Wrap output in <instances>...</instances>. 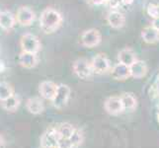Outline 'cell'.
Returning a JSON list of instances; mask_svg holds the SVG:
<instances>
[{"mask_svg":"<svg viewBox=\"0 0 159 148\" xmlns=\"http://www.w3.org/2000/svg\"><path fill=\"white\" fill-rule=\"evenodd\" d=\"M40 28L45 34H53L61 26L63 18L59 11L57 9L48 7L43 9L40 16Z\"/></svg>","mask_w":159,"mask_h":148,"instance_id":"cell-1","label":"cell"},{"mask_svg":"<svg viewBox=\"0 0 159 148\" xmlns=\"http://www.w3.org/2000/svg\"><path fill=\"white\" fill-rule=\"evenodd\" d=\"M73 73L77 76L79 79L82 80H88L93 75H94V71L92 68L91 61L84 57H81L76 59L72 65Z\"/></svg>","mask_w":159,"mask_h":148,"instance_id":"cell-2","label":"cell"},{"mask_svg":"<svg viewBox=\"0 0 159 148\" xmlns=\"http://www.w3.org/2000/svg\"><path fill=\"white\" fill-rule=\"evenodd\" d=\"M20 47L22 52L38 54V52L42 48V43L40 39L36 35L31 34V33H26L21 37Z\"/></svg>","mask_w":159,"mask_h":148,"instance_id":"cell-3","label":"cell"},{"mask_svg":"<svg viewBox=\"0 0 159 148\" xmlns=\"http://www.w3.org/2000/svg\"><path fill=\"white\" fill-rule=\"evenodd\" d=\"M80 41H81V45L85 47L88 48L96 47L102 42V34L99 30L94 28L85 30L81 34Z\"/></svg>","mask_w":159,"mask_h":148,"instance_id":"cell-4","label":"cell"},{"mask_svg":"<svg viewBox=\"0 0 159 148\" xmlns=\"http://www.w3.org/2000/svg\"><path fill=\"white\" fill-rule=\"evenodd\" d=\"M94 74L102 75L111 70V61L105 53H98L91 60Z\"/></svg>","mask_w":159,"mask_h":148,"instance_id":"cell-5","label":"cell"},{"mask_svg":"<svg viewBox=\"0 0 159 148\" xmlns=\"http://www.w3.org/2000/svg\"><path fill=\"white\" fill-rule=\"evenodd\" d=\"M61 140L56 127L47 129L41 136L40 144L42 148H57Z\"/></svg>","mask_w":159,"mask_h":148,"instance_id":"cell-6","label":"cell"},{"mask_svg":"<svg viewBox=\"0 0 159 148\" xmlns=\"http://www.w3.org/2000/svg\"><path fill=\"white\" fill-rule=\"evenodd\" d=\"M71 89L66 84H59L58 89L53 100L52 101V106L56 109H62L67 105V103L70 99Z\"/></svg>","mask_w":159,"mask_h":148,"instance_id":"cell-7","label":"cell"},{"mask_svg":"<svg viewBox=\"0 0 159 148\" xmlns=\"http://www.w3.org/2000/svg\"><path fill=\"white\" fill-rule=\"evenodd\" d=\"M104 109L111 116H120L125 111V107L120 96H111L104 102Z\"/></svg>","mask_w":159,"mask_h":148,"instance_id":"cell-8","label":"cell"},{"mask_svg":"<svg viewBox=\"0 0 159 148\" xmlns=\"http://www.w3.org/2000/svg\"><path fill=\"white\" fill-rule=\"evenodd\" d=\"M16 20L17 23L23 27L31 26L36 20V13L32 8L28 6H21L16 13Z\"/></svg>","mask_w":159,"mask_h":148,"instance_id":"cell-9","label":"cell"},{"mask_svg":"<svg viewBox=\"0 0 159 148\" xmlns=\"http://www.w3.org/2000/svg\"><path fill=\"white\" fill-rule=\"evenodd\" d=\"M58 89V85L53 81H43L39 86V93L43 99L48 101H52Z\"/></svg>","mask_w":159,"mask_h":148,"instance_id":"cell-10","label":"cell"},{"mask_svg":"<svg viewBox=\"0 0 159 148\" xmlns=\"http://www.w3.org/2000/svg\"><path fill=\"white\" fill-rule=\"evenodd\" d=\"M107 23L109 26L113 29H122L123 27L125 25V22H127V18H125V15L122 12H120L118 10H111L110 12L107 14Z\"/></svg>","mask_w":159,"mask_h":148,"instance_id":"cell-11","label":"cell"},{"mask_svg":"<svg viewBox=\"0 0 159 148\" xmlns=\"http://www.w3.org/2000/svg\"><path fill=\"white\" fill-rule=\"evenodd\" d=\"M112 78L117 81H125L129 78H130V70L129 66L125 64H123L120 62H118L110 70Z\"/></svg>","mask_w":159,"mask_h":148,"instance_id":"cell-12","label":"cell"},{"mask_svg":"<svg viewBox=\"0 0 159 148\" xmlns=\"http://www.w3.org/2000/svg\"><path fill=\"white\" fill-rule=\"evenodd\" d=\"M26 109L32 114H41L45 111V103L42 97H31L26 101Z\"/></svg>","mask_w":159,"mask_h":148,"instance_id":"cell-13","label":"cell"},{"mask_svg":"<svg viewBox=\"0 0 159 148\" xmlns=\"http://www.w3.org/2000/svg\"><path fill=\"white\" fill-rule=\"evenodd\" d=\"M130 70V77L134 79H141L146 76L148 72V66L143 60L138 59L129 66Z\"/></svg>","mask_w":159,"mask_h":148,"instance_id":"cell-14","label":"cell"},{"mask_svg":"<svg viewBox=\"0 0 159 148\" xmlns=\"http://www.w3.org/2000/svg\"><path fill=\"white\" fill-rule=\"evenodd\" d=\"M18 61L22 67L27 68V69H32V68H35L38 65L39 58H38V56L36 53L21 52L18 57Z\"/></svg>","mask_w":159,"mask_h":148,"instance_id":"cell-15","label":"cell"},{"mask_svg":"<svg viewBox=\"0 0 159 148\" xmlns=\"http://www.w3.org/2000/svg\"><path fill=\"white\" fill-rule=\"evenodd\" d=\"M16 16L8 10L0 11V28L4 31H10L16 24Z\"/></svg>","mask_w":159,"mask_h":148,"instance_id":"cell-16","label":"cell"},{"mask_svg":"<svg viewBox=\"0 0 159 148\" xmlns=\"http://www.w3.org/2000/svg\"><path fill=\"white\" fill-rule=\"evenodd\" d=\"M136 60H138L136 53L130 47H125L122 51H120V52L118 53V61L128 65V66H130Z\"/></svg>","mask_w":159,"mask_h":148,"instance_id":"cell-17","label":"cell"},{"mask_svg":"<svg viewBox=\"0 0 159 148\" xmlns=\"http://www.w3.org/2000/svg\"><path fill=\"white\" fill-rule=\"evenodd\" d=\"M140 37L145 43L152 45V43H156L159 41V32L152 26H147L142 29Z\"/></svg>","mask_w":159,"mask_h":148,"instance_id":"cell-18","label":"cell"},{"mask_svg":"<svg viewBox=\"0 0 159 148\" xmlns=\"http://www.w3.org/2000/svg\"><path fill=\"white\" fill-rule=\"evenodd\" d=\"M21 105V100L17 95H13L10 98L1 102V107L8 113H15Z\"/></svg>","mask_w":159,"mask_h":148,"instance_id":"cell-19","label":"cell"},{"mask_svg":"<svg viewBox=\"0 0 159 148\" xmlns=\"http://www.w3.org/2000/svg\"><path fill=\"white\" fill-rule=\"evenodd\" d=\"M120 99L123 101L125 111L133 112L138 107V99L133 93H123L120 95Z\"/></svg>","mask_w":159,"mask_h":148,"instance_id":"cell-20","label":"cell"},{"mask_svg":"<svg viewBox=\"0 0 159 148\" xmlns=\"http://www.w3.org/2000/svg\"><path fill=\"white\" fill-rule=\"evenodd\" d=\"M57 132L61 139H69L70 136L74 132L75 128L69 123H61L56 127Z\"/></svg>","mask_w":159,"mask_h":148,"instance_id":"cell-21","label":"cell"},{"mask_svg":"<svg viewBox=\"0 0 159 148\" xmlns=\"http://www.w3.org/2000/svg\"><path fill=\"white\" fill-rule=\"evenodd\" d=\"M15 94L12 85L6 81H0V102L10 98Z\"/></svg>","mask_w":159,"mask_h":148,"instance_id":"cell-22","label":"cell"},{"mask_svg":"<svg viewBox=\"0 0 159 148\" xmlns=\"http://www.w3.org/2000/svg\"><path fill=\"white\" fill-rule=\"evenodd\" d=\"M68 140L71 143V145H72L74 148L80 146L82 143H83V141H84V133H83V131L78 129V128H75L74 132L72 133V135L70 136V138Z\"/></svg>","mask_w":159,"mask_h":148,"instance_id":"cell-23","label":"cell"},{"mask_svg":"<svg viewBox=\"0 0 159 148\" xmlns=\"http://www.w3.org/2000/svg\"><path fill=\"white\" fill-rule=\"evenodd\" d=\"M146 13L152 19L159 18V4H148V6L146 8Z\"/></svg>","mask_w":159,"mask_h":148,"instance_id":"cell-24","label":"cell"},{"mask_svg":"<svg viewBox=\"0 0 159 148\" xmlns=\"http://www.w3.org/2000/svg\"><path fill=\"white\" fill-rule=\"evenodd\" d=\"M86 1L91 5H102L106 2H109V0H86Z\"/></svg>","mask_w":159,"mask_h":148,"instance_id":"cell-25","label":"cell"},{"mask_svg":"<svg viewBox=\"0 0 159 148\" xmlns=\"http://www.w3.org/2000/svg\"><path fill=\"white\" fill-rule=\"evenodd\" d=\"M151 26L153 27V28H155V29L159 32V18L153 19L152 23H151Z\"/></svg>","mask_w":159,"mask_h":148,"instance_id":"cell-26","label":"cell"},{"mask_svg":"<svg viewBox=\"0 0 159 148\" xmlns=\"http://www.w3.org/2000/svg\"><path fill=\"white\" fill-rule=\"evenodd\" d=\"M120 5H130L134 3V0H120Z\"/></svg>","mask_w":159,"mask_h":148,"instance_id":"cell-27","label":"cell"},{"mask_svg":"<svg viewBox=\"0 0 159 148\" xmlns=\"http://www.w3.org/2000/svg\"><path fill=\"white\" fill-rule=\"evenodd\" d=\"M0 148H5V140L1 133H0Z\"/></svg>","mask_w":159,"mask_h":148,"instance_id":"cell-28","label":"cell"},{"mask_svg":"<svg viewBox=\"0 0 159 148\" xmlns=\"http://www.w3.org/2000/svg\"><path fill=\"white\" fill-rule=\"evenodd\" d=\"M5 69H6V66H5V63H4L3 61H1V60H0V73H2Z\"/></svg>","mask_w":159,"mask_h":148,"instance_id":"cell-29","label":"cell"},{"mask_svg":"<svg viewBox=\"0 0 159 148\" xmlns=\"http://www.w3.org/2000/svg\"><path fill=\"white\" fill-rule=\"evenodd\" d=\"M156 119H157V123H159V113L157 114V116H156Z\"/></svg>","mask_w":159,"mask_h":148,"instance_id":"cell-30","label":"cell"},{"mask_svg":"<svg viewBox=\"0 0 159 148\" xmlns=\"http://www.w3.org/2000/svg\"><path fill=\"white\" fill-rule=\"evenodd\" d=\"M157 82H158V85H159V75L157 76Z\"/></svg>","mask_w":159,"mask_h":148,"instance_id":"cell-31","label":"cell"}]
</instances>
